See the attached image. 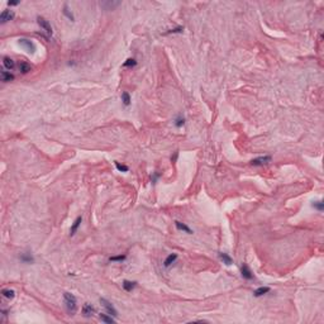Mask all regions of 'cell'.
I'll return each mask as SVG.
<instances>
[{
	"label": "cell",
	"mask_w": 324,
	"mask_h": 324,
	"mask_svg": "<svg viewBox=\"0 0 324 324\" xmlns=\"http://www.w3.org/2000/svg\"><path fill=\"white\" fill-rule=\"evenodd\" d=\"M182 30H184L182 27H177V28H175V29H171L170 32H167V33H181Z\"/></svg>",
	"instance_id": "obj_28"
},
{
	"label": "cell",
	"mask_w": 324,
	"mask_h": 324,
	"mask_svg": "<svg viewBox=\"0 0 324 324\" xmlns=\"http://www.w3.org/2000/svg\"><path fill=\"white\" fill-rule=\"evenodd\" d=\"M115 166H117V169L119 170V171H122V172H128V166H125V165H120L119 162H115Z\"/></svg>",
	"instance_id": "obj_25"
},
{
	"label": "cell",
	"mask_w": 324,
	"mask_h": 324,
	"mask_svg": "<svg viewBox=\"0 0 324 324\" xmlns=\"http://www.w3.org/2000/svg\"><path fill=\"white\" fill-rule=\"evenodd\" d=\"M18 4V2H9L8 3V5H17Z\"/></svg>",
	"instance_id": "obj_30"
},
{
	"label": "cell",
	"mask_w": 324,
	"mask_h": 324,
	"mask_svg": "<svg viewBox=\"0 0 324 324\" xmlns=\"http://www.w3.org/2000/svg\"><path fill=\"white\" fill-rule=\"evenodd\" d=\"M2 294H3V296L6 298V299H13V298L15 296V291H14V290H10V289H4V290L2 291Z\"/></svg>",
	"instance_id": "obj_21"
},
{
	"label": "cell",
	"mask_w": 324,
	"mask_h": 324,
	"mask_svg": "<svg viewBox=\"0 0 324 324\" xmlns=\"http://www.w3.org/2000/svg\"><path fill=\"white\" fill-rule=\"evenodd\" d=\"M14 18V13L12 10H4V12L0 14V22L2 23H6L9 20H12Z\"/></svg>",
	"instance_id": "obj_6"
},
{
	"label": "cell",
	"mask_w": 324,
	"mask_h": 324,
	"mask_svg": "<svg viewBox=\"0 0 324 324\" xmlns=\"http://www.w3.org/2000/svg\"><path fill=\"white\" fill-rule=\"evenodd\" d=\"M81 217H77L76 218V221L74 222V224H72V227H71V229H70V234L71 236H74L75 233H76V231H77V228L80 227V224H81Z\"/></svg>",
	"instance_id": "obj_14"
},
{
	"label": "cell",
	"mask_w": 324,
	"mask_h": 324,
	"mask_svg": "<svg viewBox=\"0 0 324 324\" xmlns=\"http://www.w3.org/2000/svg\"><path fill=\"white\" fill-rule=\"evenodd\" d=\"M94 313H95V309H94V306L91 304H88V303H86V304L82 306V314H84V317H86V318L92 317Z\"/></svg>",
	"instance_id": "obj_7"
},
{
	"label": "cell",
	"mask_w": 324,
	"mask_h": 324,
	"mask_svg": "<svg viewBox=\"0 0 324 324\" xmlns=\"http://www.w3.org/2000/svg\"><path fill=\"white\" fill-rule=\"evenodd\" d=\"M64 301H65L67 311L70 313L71 315H74L75 313L77 311V300H76V298L72 294H70V292H65V294H64Z\"/></svg>",
	"instance_id": "obj_1"
},
{
	"label": "cell",
	"mask_w": 324,
	"mask_h": 324,
	"mask_svg": "<svg viewBox=\"0 0 324 324\" xmlns=\"http://www.w3.org/2000/svg\"><path fill=\"white\" fill-rule=\"evenodd\" d=\"M135 65H137V61H135L134 58H128V60L123 64L124 67H134Z\"/></svg>",
	"instance_id": "obj_23"
},
{
	"label": "cell",
	"mask_w": 324,
	"mask_h": 324,
	"mask_svg": "<svg viewBox=\"0 0 324 324\" xmlns=\"http://www.w3.org/2000/svg\"><path fill=\"white\" fill-rule=\"evenodd\" d=\"M19 45L22 46L27 52H29V53H34V52H36V45L33 43L32 41L22 38V39H19Z\"/></svg>",
	"instance_id": "obj_4"
},
{
	"label": "cell",
	"mask_w": 324,
	"mask_h": 324,
	"mask_svg": "<svg viewBox=\"0 0 324 324\" xmlns=\"http://www.w3.org/2000/svg\"><path fill=\"white\" fill-rule=\"evenodd\" d=\"M176 158H177V152H175V156H174V157L171 158V160H172V162H174V161H176Z\"/></svg>",
	"instance_id": "obj_31"
},
{
	"label": "cell",
	"mask_w": 324,
	"mask_h": 324,
	"mask_svg": "<svg viewBox=\"0 0 324 324\" xmlns=\"http://www.w3.org/2000/svg\"><path fill=\"white\" fill-rule=\"evenodd\" d=\"M99 318H100V320L101 322H104V323H115V319H114L110 314H100L99 315Z\"/></svg>",
	"instance_id": "obj_19"
},
{
	"label": "cell",
	"mask_w": 324,
	"mask_h": 324,
	"mask_svg": "<svg viewBox=\"0 0 324 324\" xmlns=\"http://www.w3.org/2000/svg\"><path fill=\"white\" fill-rule=\"evenodd\" d=\"M268 291H270V287H267V286H262V287H258L257 290H255L253 295H255L256 298H258V296H262V295L267 294Z\"/></svg>",
	"instance_id": "obj_16"
},
{
	"label": "cell",
	"mask_w": 324,
	"mask_h": 324,
	"mask_svg": "<svg viewBox=\"0 0 324 324\" xmlns=\"http://www.w3.org/2000/svg\"><path fill=\"white\" fill-rule=\"evenodd\" d=\"M100 304L104 306V309L107 310V313H108V314H110L111 317H117V315H118V311H117V309L114 308L111 303H109L107 299L101 298V299H100Z\"/></svg>",
	"instance_id": "obj_3"
},
{
	"label": "cell",
	"mask_w": 324,
	"mask_h": 324,
	"mask_svg": "<svg viewBox=\"0 0 324 324\" xmlns=\"http://www.w3.org/2000/svg\"><path fill=\"white\" fill-rule=\"evenodd\" d=\"M2 80L4 82H9V81H13L14 80V75L10 74L9 71H2Z\"/></svg>",
	"instance_id": "obj_17"
},
{
	"label": "cell",
	"mask_w": 324,
	"mask_h": 324,
	"mask_svg": "<svg viewBox=\"0 0 324 324\" xmlns=\"http://www.w3.org/2000/svg\"><path fill=\"white\" fill-rule=\"evenodd\" d=\"M18 67H19V71L22 72V74H28V72H29L30 70H32L30 65L27 64V62H24V61H20V62H19V65H18Z\"/></svg>",
	"instance_id": "obj_9"
},
{
	"label": "cell",
	"mask_w": 324,
	"mask_h": 324,
	"mask_svg": "<svg viewBox=\"0 0 324 324\" xmlns=\"http://www.w3.org/2000/svg\"><path fill=\"white\" fill-rule=\"evenodd\" d=\"M219 258H221V260L223 261V263H225L227 266H229V265H232V263H233L232 257L229 256V255H227V253H219Z\"/></svg>",
	"instance_id": "obj_15"
},
{
	"label": "cell",
	"mask_w": 324,
	"mask_h": 324,
	"mask_svg": "<svg viewBox=\"0 0 324 324\" xmlns=\"http://www.w3.org/2000/svg\"><path fill=\"white\" fill-rule=\"evenodd\" d=\"M37 22H38L41 29L43 30V32H45L47 36H52V33H53V32H52V27H51V24H49V22H48L47 19L42 18V17H38Z\"/></svg>",
	"instance_id": "obj_2"
},
{
	"label": "cell",
	"mask_w": 324,
	"mask_h": 324,
	"mask_svg": "<svg viewBox=\"0 0 324 324\" xmlns=\"http://www.w3.org/2000/svg\"><path fill=\"white\" fill-rule=\"evenodd\" d=\"M119 4H120L119 2H114V3H111V2H105V3H101L100 5H101L103 8H105L107 10H113L115 6H118Z\"/></svg>",
	"instance_id": "obj_18"
},
{
	"label": "cell",
	"mask_w": 324,
	"mask_h": 324,
	"mask_svg": "<svg viewBox=\"0 0 324 324\" xmlns=\"http://www.w3.org/2000/svg\"><path fill=\"white\" fill-rule=\"evenodd\" d=\"M313 206L317 208L318 210H320V212L323 210V203H322V201H317V203H314V204H313Z\"/></svg>",
	"instance_id": "obj_29"
},
{
	"label": "cell",
	"mask_w": 324,
	"mask_h": 324,
	"mask_svg": "<svg viewBox=\"0 0 324 324\" xmlns=\"http://www.w3.org/2000/svg\"><path fill=\"white\" fill-rule=\"evenodd\" d=\"M135 286H137V283H135V281H128V280L123 281V289L125 291H132Z\"/></svg>",
	"instance_id": "obj_11"
},
{
	"label": "cell",
	"mask_w": 324,
	"mask_h": 324,
	"mask_svg": "<svg viewBox=\"0 0 324 324\" xmlns=\"http://www.w3.org/2000/svg\"><path fill=\"white\" fill-rule=\"evenodd\" d=\"M3 65L6 70H13L14 66H15V62L10 58V57H4L3 58Z\"/></svg>",
	"instance_id": "obj_10"
},
{
	"label": "cell",
	"mask_w": 324,
	"mask_h": 324,
	"mask_svg": "<svg viewBox=\"0 0 324 324\" xmlns=\"http://www.w3.org/2000/svg\"><path fill=\"white\" fill-rule=\"evenodd\" d=\"M177 260V255L176 253H172V255H170V256H167V258L165 260V262H163V265H165V267H170L172 263H175V261Z\"/></svg>",
	"instance_id": "obj_13"
},
{
	"label": "cell",
	"mask_w": 324,
	"mask_h": 324,
	"mask_svg": "<svg viewBox=\"0 0 324 324\" xmlns=\"http://www.w3.org/2000/svg\"><path fill=\"white\" fill-rule=\"evenodd\" d=\"M125 258H127V256L123 255V256H113V257H110L109 260H110V261H124Z\"/></svg>",
	"instance_id": "obj_26"
},
{
	"label": "cell",
	"mask_w": 324,
	"mask_h": 324,
	"mask_svg": "<svg viewBox=\"0 0 324 324\" xmlns=\"http://www.w3.org/2000/svg\"><path fill=\"white\" fill-rule=\"evenodd\" d=\"M64 14L70 19V20H75V18H74V15H72V13L70 12L68 10V8H67V5H65L64 6Z\"/></svg>",
	"instance_id": "obj_24"
},
{
	"label": "cell",
	"mask_w": 324,
	"mask_h": 324,
	"mask_svg": "<svg viewBox=\"0 0 324 324\" xmlns=\"http://www.w3.org/2000/svg\"><path fill=\"white\" fill-rule=\"evenodd\" d=\"M241 274H242V277L246 279V280H252L253 279V274L251 272V270L247 265H243L241 267Z\"/></svg>",
	"instance_id": "obj_8"
},
{
	"label": "cell",
	"mask_w": 324,
	"mask_h": 324,
	"mask_svg": "<svg viewBox=\"0 0 324 324\" xmlns=\"http://www.w3.org/2000/svg\"><path fill=\"white\" fill-rule=\"evenodd\" d=\"M20 260H22L23 262H25V263H33L34 262V258L32 257L30 253H23L22 256H20Z\"/></svg>",
	"instance_id": "obj_20"
},
{
	"label": "cell",
	"mask_w": 324,
	"mask_h": 324,
	"mask_svg": "<svg viewBox=\"0 0 324 324\" xmlns=\"http://www.w3.org/2000/svg\"><path fill=\"white\" fill-rule=\"evenodd\" d=\"M184 123H185V119H184V118H177L175 125H176V127H182Z\"/></svg>",
	"instance_id": "obj_27"
},
{
	"label": "cell",
	"mask_w": 324,
	"mask_h": 324,
	"mask_svg": "<svg viewBox=\"0 0 324 324\" xmlns=\"http://www.w3.org/2000/svg\"><path fill=\"white\" fill-rule=\"evenodd\" d=\"M175 225H176V228L179 229V231H184V232H186L187 234H193V231L191 229L187 227L186 224H184V223H181V222H175Z\"/></svg>",
	"instance_id": "obj_12"
},
{
	"label": "cell",
	"mask_w": 324,
	"mask_h": 324,
	"mask_svg": "<svg viewBox=\"0 0 324 324\" xmlns=\"http://www.w3.org/2000/svg\"><path fill=\"white\" fill-rule=\"evenodd\" d=\"M122 101H123V104L125 107H128L131 104V96H129L128 92H123L122 94Z\"/></svg>",
	"instance_id": "obj_22"
},
{
	"label": "cell",
	"mask_w": 324,
	"mask_h": 324,
	"mask_svg": "<svg viewBox=\"0 0 324 324\" xmlns=\"http://www.w3.org/2000/svg\"><path fill=\"white\" fill-rule=\"evenodd\" d=\"M271 161V156H263V157H258V158H255L251 161V165L253 166H262V165H266Z\"/></svg>",
	"instance_id": "obj_5"
}]
</instances>
